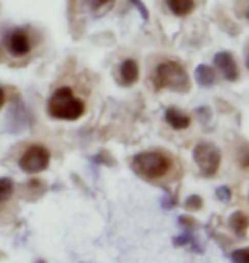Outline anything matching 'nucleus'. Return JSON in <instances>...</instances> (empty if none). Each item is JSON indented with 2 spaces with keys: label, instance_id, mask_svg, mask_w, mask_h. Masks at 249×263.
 I'll return each mask as SVG.
<instances>
[{
  "label": "nucleus",
  "instance_id": "nucleus-1",
  "mask_svg": "<svg viewBox=\"0 0 249 263\" xmlns=\"http://www.w3.org/2000/svg\"><path fill=\"white\" fill-rule=\"evenodd\" d=\"M48 112L54 119L76 121L85 112V104L78 97H75L70 87H61L48 100Z\"/></svg>",
  "mask_w": 249,
  "mask_h": 263
},
{
  "label": "nucleus",
  "instance_id": "nucleus-2",
  "mask_svg": "<svg viewBox=\"0 0 249 263\" xmlns=\"http://www.w3.org/2000/svg\"><path fill=\"white\" fill-rule=\"evenodd\" d=\"M153 85L156 90L171 88L175 92L183 93L190 90V78H188L185 68L178 61H164L154 70Z\"/></svg>",
  "mask_w": 249,
  "mask_h": 263
},
{
  "label": "nucleus",
  "instance_id": "nucleus-3",
  "mask_svg": "<svg viewBox=\"0 0 249 263\" xmlns=\"http://www.w3.org/2000/svg\"><path fill=\"white\" fill-rule=\"evenodd\" d=\"M171 168V160L159 151H144L132 158V170L142 178L156 180L164 177Z\"/></svg>",
  "mask_w": 249,
  "mask_h": 263
},
{
  "label": "nucleus",
  "instance_id": "nucleus-4",
  "mask_svg": "<svg viewBox=\"0 0 249 263\" xmlns=\"http://www.w3.org/2000/svg\"><path fill=\"white\" fill-rule=\"evenodd\" d=\"M193 161L198 166L202 177H214L220 166V149L212 143H198L193 148Z\"/></svg>",
  "mask_w": 249,
  "mask_h": 263
},
{
  "label": "nucleus",
  "instance_id": "nucleus-5",
  "mask_svg": "<svg viewBox=\"0 0 249 263\" xmlns=\"http://www.w3.org/2000/svg\"><path fill=\"white\" fill-rule=\"evenodd\" d=\"M49 158L51 156H49V151L46 148L39 146V144H32V146H29L22 153L19 166L26 173H39L48 168Z\"/></svg>",
  "mask_w": 249,
  "mask_h": 263
},
{
  "label": "nucleus",
  "instance_id": "nucleus-6",
  "mask_svg": "<svg viewBox=\"0 0 249 263\" xmlns=\"http://www.w3.org/2000/svg\"><path fill=\"white\" fill-rule=\"evenodd\" d=\"M214 63L227 82H236L239 78V66L229 51H219L214 57Z\"/></svg>",
  "mask_w": 249,
  "mask_h": 263
},
{
  "label": "nucleus",
  "instance_id": "nucleus-7",
  "mask_svg": "<svg viewBox=\"0 0 249 263\" xmlns=\"http://www.w3.org/2000/svg\"><path fill=\"white\" fill-rule=\"evenodd\" d=\"M7 49L14 57H26L31 51V41L24 29H14L7 37Z\"/></svg>",
  "mask_w": 249,
  "mask_h": 263
},
{
  "label": "nucleus",
  "instance_id": "nucleus-8",
  "mask_svg": "<svg viewBox=\"0 0 249 263\" xmlns=\"http://www.w3.org/2000/svg\"><path fill=\"white\" fill-rule=\"evenodd\" d=\"M139 78V66L134 60H124L119 66V82L122 83L124 87H131L134 85Z\"/></svg>",
  "mask_w": 249,
  "mask_h": 263
},
{
  "label": "nucleus",
  "instance_id": "nucleus-9",
  "mask_svg": "<svg viewBox=\"0 0 249 263\" xmlns=\"http://www.w3.org/2000/svg\"><path fill=\"white\" fill-rule=\"evenodd\" d=\"M164 119L166 122L173 127V129L176 131H181V129H186L188 126H190V116L185 114V112H181L180 109H176V107H170V109H166V112H164Z\"/></svg>",
  "mask_w": 249,
  "mask_h": 263
},
{
  "label": "nucleus",
  "instance_id": "nucleus-10",
  "mask_svg": "<svg viewBox=\"0 0 249 263\" xmlns=\"http://www.w3.org/2000/svg\"><path fill=\"white\" fill-rule=\"evenodd\" d=\"M229 228L231 231L237 234L239 238H244L249 229V217L241 211H236L234 214L229 217Z\"/></svg>",
  "mask_w": 249,
  "mask_h": 263
},
{
  "label": "nucleus",
  "instance_id": "nucleus-11",
  "mask_svg": "<svg viewBox=\"0 0 249 263\" xmlns=\"http://www.w3.org/2000/svg\"><path fill=\"white\" fill-rule=\"evenodd\" d=\"M195 80L200 87H212L215 82H217V75H215V71L212 66L209 65H198L197 70H195Z\"/></svg>",
  "mask_w": 249,
  "mask_h": 263
},
{
  "label": "nucleus",
  "instance_id": "nucleus-12",
  "mask_svg": "<svg viewBox=\"0 0 249 263\" xmlns=\"http://www.w3.org/2000/svg\"><path fill=\"white\" fill-rule=\"evenodd\" d=\"M175 245L180 246V248H181V246H183V248H190L192 251H195V253H202V251H203V246L195 238L193 231H183L180 236H176L175 238Z\"/></svg>",
  "mask_w": 249,
  "mask_h": 263
},
{
  "label": "nucleus",
  "instance_id": "nucleus-13",
  "mask_svg": "<svg viewBox=\"0 0 249 263\" xmlns=\"http://www.w3.org/2000/svg\"><path fill=\"white\" fill-rule=\"evenodd\" d=\"M168 9L178 17H185V15L192 14L195 9V2L193 0H166Z\"/></svg>",
  "mask_w": 249,
  "mask_h": 263
},
{
  "label": "nucleus",
  "instance_id": "nucleus-14",
  "mask_svg": "<svg viewBox=\"0 0 249 263\" xmlns=\"http://www.w3.org/2000/svg\"><path fill=\"white\" fill-rule=\"evenodd\" d=\"M14 192V183L10 178L7 177H4V178H0V204L5 202L10 195H12Z\"/></svg>",
  "mask_w": 249,
  "mask_h": 263
},
{
  "label": "nucleus",
  "instance_id": "nucleus-15",
  "mask_svg": "<svg viewBox=\"0 0 249 263\" xmlns=\"http://www.w3.org/2000/svg\"><path fill=\"white\" fill-rule=\"evenodd\" d=\"M231 261L232 263H249V246L247 248H239V250L232 251Z\"/></svg>",
  "mask_w": 249,
  "mask_h": 263
},
{
  "label": "nucleus",
  "instance_id": "nucleus-16",
  "mask_svg": "<svg viewBox=\"0 0 249 263\" xmlns=\"http://www.w3.org/2000/svg\"><path fill=\"white\" fill-rule=\"evenodd\" d=\"M185 207L188 211H200L203 207V199L200 195H188L185 199Z\"/></svg>",
  "mask_w": 249,
  "mask_h": 263
},
{
  "label": "nucleus",
  "instance_id": "nucleus-17",
  "mask_svg": "<svg viewBox=\"0 0 249 263\" xmlns=\"http://www.w3.org/2000/svg\"><path fill=\"white\" fill-rule=\"evenodd\" d=\"M215 197H217L220 202L227 204V202H231V199H232V192H231L229 187L220 185V187H217V190H215Z\"/></svg>",
  "mask_w": 249,
  "mask_h": 263
},
{
  "label": "nucleus",
  "instance_id": "nucleus-18",
  "mask_svg": "<svg viewBox=\"0 0 249 263\" xmlns=\"http://www.w3.org/2000/svg\"><path fill=\"white\" fill-rule=\"evenodd\" d=\"M178 222H180V226L185 229V231H195V228H197V222L193 221L190 216H180Z\"/></svg>",
  "mask_w": 249,
  "mask_h": 263
},
{
  "label": "nucleus",
  "instance_id": "nucleus-19",
  "mask_svg": "<svg viewBox=\"0 0 249 263\" xmlns=\"http://www.w3.org/2000/svg\"><path fill=\"white\" fill-rule=\"evenodd\" d=\"M131 2L134 4V7H136V9H137V10H139V12H141L142 19H144V21H148V19H149V12H148V9H146V5L142 4L141 0H131Z\"/></svg>",
  "mask_w": 249,
  "mask_h": 263
},
{
  "label": "nucleus",
  "instance_id": "nucleus-20",
  "mask_svg": "<svg viewBox=\"0 0 249 263\" xmlns=\"http://www.w3.org/2000/svg\"><path fill=\"white\" fill-rule=\"evenodd\" d=\"M239 161H241V165L244 166V168H249V153H247V151H244V153L239 156Z\"/></svg>",
  "mask_w": 249,
  "mask_h": 263
},
{
  "label": "nucleus",
  "instance_id": "nucleus-21",
  "mask_svg": "<svg viewBox=\"0 0 249 263\" xmlns=\"http://www.w3.org/2000/svg\"><path fill=\"white\" fill-rule=\"evenodd\" d=\"M110 2H112V0H92V5L93 7H105V5H109Z\"/></svg>",
  "mask_w": 249,
  "mask_h": 263
},
{
  "label": "nucleus",
  "instance_id": "nucleus-22",
  "mask_svg": "<svg viewBox=\"0 0 249 263\" xmlns=\"http://www.w3.org/2000/svg\"><path fill=\"white\" fill-rule=\"evenodd\" d=\"M4 102H5V92H4V88L0 87V109H2Z\"/></svg>",
  "mask_w": 249,
  "mask_h": 263
},
{
  "label": "nucleus",
  "instance_id": "nucleus-23",
  "mask_svg": "<svg viewBox=\"0 0 249 263\" xmlns=\"http://www.w3.org/2000/svg\"><path fill=\"white\" fill-rule=\"evenodd\" d=\"M246 66H247V70H249V49H247V53H246Z\"/></svg>",
  "mask_w": 249,
  "mask_h": 263
},
{
  "label": "nucleus",
  "instance_id": "nucleus-24",
  "mask_svg": "<svg viewBox=\"0 0 249 263\" xmlns=\"http://www.w3.org/2000/svg\"><path fill=\"white\" fill-rule=\"evenodd\" d=\"M246 19H249V7H247V10H246Z\"/></svg>",
  "mask_w": 249,
  "mask_h": 263
}]
</instances>
